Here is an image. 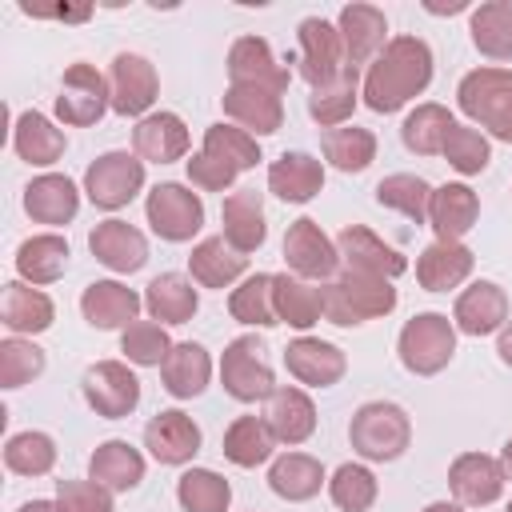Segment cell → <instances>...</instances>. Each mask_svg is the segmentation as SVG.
<instances>
[{
    "label": "cell",
    "instance_id": "cell-55",
    "mask_svg": "<svg viewBox=\"0 0 512 512\" xmlns=\"http://www.w3.org/2000/svg\"><path fill=\"white\" fill-rule=\"evenodd\" d=\"M236 168L232 164H224V160H216V156H208V152H196L192 160H188V180H192V188H200V192H228L232 184H236Z\"/></svg>",
    "mask_w": 512,
    "mask_h": 512
},
{
    "label": "cell",
    "instance_id": "cell-33",
    "mask_svg": "<svg viewBox=\"0 0 512 512\" xmlns=\"http://www.w3.org/2000/svg\"><path fill=\"white\" fill-rule=\"evenodd\" d=\"M160 380H164V392L176 396V400L200 396L208 388V380H212V356H208V348L196 344V340L172 344L168 360L160 364Z\"/></svg>",
    "mask_w": 512,
    "mask_h": 512
},
{
    "label": "cell",
    "instance_id": "cell-16",
    "mask_svg": "<svg viewBox=\"0 0 512 512\" xmlns=\"http://www.w3.org/2000/svg\"><path fill=\"white\" fill-rule=\"evenodd\" d=\"M284 368L292 380H300L308 388H332L348 372V356H344V348H336L320 336H296L284 348Z\"/></svg>",
    "mask_w": 512,
    "mask_h": 512
},
{
    "label": "cell",
    "instance_id": "cell-6",
    "mask_svg": "<svg viewBox=\"0 0 512 512\" xmlns=\"http://www.w3.org/2000/svg\"><path fill=\"white\" fill-rule=\"evenodd\" d=\"M108 108H112L108 76L84 60L68 64L60 76V92H56V120L68 128H92Z\"/></svg>",
    "mask_w": 512,
    "mask_h": 512
},
{
    "label": "cell",
    "instance_id": "cell-56",
    "mask_svg": "<svg viewBox=\"0 0 512 512\" xmlns=\"http://www.w3.org/2000/svg\"><path fill=\"white\" fill-rule=\"evenodd\" d=\"M496 356L512 368V320H508V324L500 328V336H496Z\"/></svg>",
    "mask_w": 512,
    "mask_h": 512
},
{
    "label": "cell",
    "instance_id": "cell-27",
    "mask_svg": "<svg viewBox=\"0 0 512 512\" xmlns=\"http://www.w3.org/2000/svg\"><path fill=\"white\" fill-rule=\"evenodd\" d=\"M52 320H56V308H52L48 292H40L36 284H24V280H8V284H4V296H0V324H4L12 336L48 332Z\"/></svg>",
    "mask_w": 512,
    "mask_h": 512
},
{
    "label": "cell",
    "instance_id": "cell-12",
    "mask_svg": "<svg viewBox=\"0 0 512 512\" xmlns=\"http://www.w3.org/2000/svg\"><path fill=\"white\" fill-rule=\"evenodd\" d=\"M284 264L300 280H332L340 268V252L312 216H300L284 232Z\"/></svg>",
    "mask_w": 512,
    "mask_h": 512
},
{
    "label": "cell",
    "instance_id": "cell-53",
    "mask_svg": "<svg viewBox=\"0 0 512 512\" xmlns=\"http://www.w3.org/2000/svg\"><path fill=\"white\" fill-rule=\"evenodd\" d=\"M44 372V348L24 336L0 340V388H20Z\"/></svg>",
    "mask_w": 512,
    "mask_h": 512
},
{
    "label": "cell",
    "instance_id": "cell-23",
    "mask_svg": "<svg viewBox=\"0 0 512 512\" xmlns=\"http://www.w3.org/2000/svg\"><path fill=\"white\" fill-rule=\"evenodd\" d=\"M144 308V296H136V288L120 284V280H92L80 292V312L92 328L112 332V328H128L136 320V312Z\"/></svg>",
    "mask_w": 512,
    "mask_h": 512
},
{
    "label": "cell",
    "instance_id": "cell-32",
    "mask_svg": "<svg viewBox=\"0 0 512 512\" xmlns=\"http://www.w3.org/2000/svg\"><path fill=\"white\" fill-rule=\"evenodd\" d=\"M24 212L36 220V224H68L76 212H80V188L60 176V172H44L36 180H28L24 188Z\"/></svg>",
    "mask_w": 512,
    "mask_h": 512
},
{
    "label": "cell",
    "instance_id": "cell-14",
    "mask_svg": "<svg viewBox=\"0 0 512 512\" xmlns=\"http://www.w3.org/2000/svg\"><path fill=\"white\" fill-rule=\"evenodd\" d=\"M336 252L348 272H364V276H380V280H396L408 272V260L364 224H344L336 236Z\"/></svg>",
    "mask_w": 512,
    "mask_h": 512
},
{
    "label": "cell",
    "instance_id": "cell-3",
    "mask_svg": "<svg viewBox=\"0 0 512 512\" xmlns=\"http://www.w3.org/2000/svg\"><path fill=\"white\" fill-rule=\"evenodd\" d=\"M456 104L488 136L512 144V68L484 64L464 72V80L456 84Z\"/></svg>",
    "mask_w": 512,
    "mask_h": 512
},
{
    "label": "cell",
    "instance_id": "cell-15",
    "mask_svg": "<svg viewBox=\"0 0 512 512\" xmlns=\"http://www.w3.org/2000/svg\"><path fill=\"white\" fill-rule=\"evenodd\" d=\"M220 104H224V116L252 136H272L284 124V92L264 84H228Z\"/></svg>",
    "mask_w": 512,
    "mask_h": 512
},
{
    "label": "cell",
    "instance_id": "cell-34",
    "mask_svg": "<svg viewBox=\"0 0 512 512\" xmlns=\"http://www.w3.org/2000/svg\"><path fill=\"white\" fill-rule=\"evenodd\" d=\"M248 268V256L236 252L224 236H204L192 252H188V272L196 284L204 288H232Z\"/></svg>",
    "mask_w": 512,
    "mask_h": 512
},
{
    "label": "cell",
    "instance_id": "cell-11",
    "mask_svg": "<svg viewBox=\"0 0 512 512\" xmlns=\"http://www.w3.org/2000/svg\"><path fill=\"white\" fill-rule=\"evenodd\" d=\"M80 388H84L88 408L96 416H104V420H124L140 404V380L124 360H96L84 372Z\"/></svg>",
    "mask_w": 512,
    "mask_h": 512
},
{
    "label": "cell",
    "instance_id": "cell-44",
    "mask_svg": "<svg viewBox=\"0 0 512 512\" xmlns=\"http://www.w3.org/2000/svg\"><path fill=\"white\" fill-rule=\"evenodd\" d=\"M376 204L400 212L412 224H428V204H432V184L416 172H392L376 184Z\"/></svg>",
    "mask_w": 512,
    "mask_h": 512
},
{
    "label": "cell",
    "instance_id": "cell-46",
    "mask_svg": "<svg viewBox=\"0 0 512 512\" xmlns=\"http://www.w3.org/2000/svg\"><path fill=\"white\" fill-rule=\"evenodd\" d=\"M228 312L232 320L240 324H252V328H276V300H272V272H256V276H244L240 288L228 292Z\"/></svg>",
    "mask_w": 512,
    "mask_h": 512
},
{
    "label": "cell",
    "instance_id": "cell-30",
    "mask_svg": "<svg viewBox=\"0 0 512 512\" xmlns=\"http://www.w3.org/2000/svg\"><path fill=\"white\" fill-rule=\"evenodd\" d=\"M220 220H224V240L236 248V252H256L268 236V224H264V200L256 188H236L224 196V208H220Z\"/></svg>",
    "mask_w": 512,
    "mask_h": 512
},
{
    "label": "cell",
    "instance_id": "cell-48",
    "mask_svg": "<svg viewBox=\"0 0 512 512\" xmlns=\"http://www.w3.org/2000/svg\"><path fill=\"white\" fill-rule=\"evenodd\" d=\"M4 468L16 476H48L56 468V440L48 432H16L4 444Z\"/></svg>",
    "mask_w": 512,
    "mask_h": 512
},
{
    "label": "cell",
    "instance_id": "cell-49",
    "mask_svg": "<svg viewBox=\"0 0 512 512\" xmlns=\"http://www.w3.org/2000/svg\"><path fill=\"white\" fill-rule=\"evenodd\" d=\"M200 152H208V156L232 164L236 172H248V168H256V164L264 160L256 136L244 132V128H236V124H224V120L204 128V148H200Z\"/></svg>",
    "mask_w": 512,
    "mask_h": 512
},
{
    "label": "cell",
    "instance_id": "cell-35",
    "mask_svg": "<svg viewBox=\"0 0 512 512\" xmlns=\"http://www.w3.org/2000/svg\"><path fill=\"white\" fill-rule=\"evenodd\" d=\"M324 484H328L324 464H320L316 456H308V452H284V456H276L272 468H268V488H272L280 500H288V504L312 500Z\"/></svg>",
    "mask_w": 512,
    "mask_h": 512
},
{
    "label": "cell",
    "instance_id": "cell-43",
    "mask_svg": "<svg viewBox=\"0 0 512 512\" xmlns=\"http://www.w3.org/2000/svg\"><path fill=\"white\" fill-rule=\"evenodd\" d=\"M452 112L444 108V104H416L408 116H404V124H400V140H404V148L408 152H416V156H440L444 152V140H448V132H452Z\"/></svg>",
    "mask_w": 512,
    "mask_h": 512
},
{
    "label": "cell",
    "instance_id": "cell-40",
    "mask_svg": "<svg viewBox=\"0 0 512 512\" xmlns=\"http://www.w3.org/2000/svg\"><path fill=\"white\" fill-rule=\"evenodd\" d=\"M272 448H276V436L264 416H236L224 428V444H220L224 460H232L236 468H256L272 460Z\"/></svg>",
    "mask_w": 512,
    "mask_h": 512
},
{
    "label": "cell",
    "instance_id": "cell-7",
    "mask_svg": "<svg viewBox=\"0 0 512 512\" xmlns=\"http://www.w3.org/2000/svg\"><path fill=\"white\" fill-rule=\"evenodd\" d=\"M220 384L232 400L240 404H256V400H268L276 392V380H272V368L264 360V344L248 332V336H236L228 340L224 356H220Z\"/></svg>",
    "mask_w": 512,
    "mask_h": 512
},
{
    "label": "cell",
    "instance_id": "cell-61",
    "mask_svg": "<svg viewBox=\"0 0 512 512\" xmlns=\"http://www.w3.org/2000/svg\"><path fill=\"white\" fill-rule=\"evenodd\" d=\"M504 512H512V504H508V508H504Z\"/></svg>",
    "mask_w": 512,
    "mask_h": 512
},
{
    "label": "cell",
    "instance_id": "cell-57",
    "mask_svg": "<svg viewBox=\"0 0 512 512\" xmlns=\"http://www.w3.org/2000/svg\"><path fill=\"white\" fill-rule=\"evenodd\" d=\"M20 512H60V504L56 500H28V504H20Z\"/></svg>",
    "mask_w": 512,
    "mask_h": 512
},
{
    "label": "cell",
    "instance_id": "cell-28",
    "mask_svg": "<svg viewBox=\"0 0 512 512\" xmlns=\"http://www.w3.org/2000/svg\"><path fill=\"white\" fill-rule=\"evenodd\" d=\"M264 420H268L276 444L296 448V444H304V440L316 432V404H312V396H308L304 388L284 384V388H276V392L268 396Z\"/></svg>",
    "mask_w": 512,
    "mask_h": 512
},
{
    "label": "cell",
    "instance_id": "cell-1",
    "mask_svg": "<svg viewBox=\"0 0 512 512\" xmlns=\"http://www.w3.org/2000/svg\"><path fill=\"white\" fill-rule=\"evenodd\" d=\"M432 64H436L432 48L420 36H392L364 72V84H360L364 104L380 116L404 108L432 84Z\"/></svg>",
    "mask_w": 512,
    "mask_h": 512
},
{
    "label": "cell",
    "instance_id": "cell-4",
    "mask_svg": "<svg viewBox=\"0 0 512 512\" xmlns=\"http://www.w3.org/2000/svg\"><path fill=\"white\" fill-rule=\"evenodd\" d=\"M348 440H352V452L360 460L388 464V460H400L408 452V444H412V420L392 400H368V404H360L352 412Z\"/></svg>",
    "mask_w": 512,
    "mask_h": 512
},
{
    "label": "cell",
    "instance_id": "cell-22",
    "mask_svg": "<svg viewBox=\"0 0 512 512\" xmlns=\"http://www.w3.org/2000/svg\"><path fill=\"white\" fill-rule=\"evenodd\" d=\"M228 76H232V84H264L276 92H288V84H292V72L276 60V52L264 36H240L228 48Z\"/></svg>",
    "mask_w": 512,
    "mask_h": 512
},
{
    "label": "cell",
    "instance_id": "cell-19",
    "mask_svg": "<svg viewBox=\"0 0 512 512\" xmlns=\"http://www.w3.org/2000/svg\"><path fill=\"white\" fill-rule=\"evenodd\" d=\"M88 248H92V256L104 268L124 272V276H132V272H140L148 264V240H144V232L136 224H128V220H116V216L112 220H100L88 232Z\"/></svg>",
    "mask_w": 512,
    "mask_h": 512
},
{
    "label": "cell",
    "instance_id": "cell-54",
    "mask_svg": "<svg viewBox=\"0 0 512 512\" xmlns=\"http://www.w3.org/2000/svg\"><path fill=\"white\" fill-rule=\"evenodd\" d=\"M56 504L60 512H116L112 492L96 480H56Z\"/></svg>",
    "mask_w": 512,
    "mask_h": 512
},
{
    "label": "cell",
    "instance_id": "cell-38",
    "mask_svg": "<svg viewBox=\"0 0 512 512\" xmlns=\"http://www.w3.org/2000/svg\"><path fill=\"white\" fill-rule=\"evenodd\" d=\"M88 480L104 484L108 492H132L144 480V456L128 440H104L88 460Z\"/></svg>",
    "mask_w": 512,
    "mask_h": 512
},
{
    "label": "cell",
    "instance_id": "cell-51",
    "mask_svg": "<svg viewBox=\"0 0 512 512\" xmlns=\"http://www.w3.org/2000/svg\"><path fill=\"white\" fill-rule=\"evenodd\" d=\"M376 492H380V484H376L372 468H364V464H340L328 480V496L340 512H368L376 504Z\"/></svg>",
    "mask_w": 512,
    "mask_h": 512
},
{
    "label": "cell",
    "instance_id": "cell-5",
    "mask_svg": "<svg viewBox=\"0 0 512 512\" xmlns=\"http://www.w3.org/2000/svg\"><path fill=\"white\" fill-rule=\"evenodd\" d=\"M396 352L412 376H436L456 356V324L444 312H416L400 328Z\"/></svg>",
    "mask_w": 512,
    "mask_h": 512
},
{
    "label": "cell",
    "instance_id": "cell-8",
    "mask_svg": "<svg viewBox=\"0 0 512 512\" xmlns=\"http://www.w3.org/2000/svg\"><path fill=\"white\" fill-rule=\"evenodd\" d=\"M140 188H144V160L136 152H120V148L104 152L84 172V196L104 212L132 204Z\"/></svg>",
    "mask_w": 512,
    "mask_h": 512
},
{
    "label": "cell",
    "instance_id": "cell-50",
    "mask_svg": "<svg viewBox=\"0 0 512 512\" xmlns=\"http://www.w3.org/2000/svg\"><path fill=\"white\" fill-rule=\"evenodd\" d=\"M120 352L136 368H160L168 360V352H172V340H168L164 324H156V320H132L120 332Z\"/></svg>",
    "mask_w": 512,
    "mask_h": 512
},
{
    "label": "cell",
    "instance_id": "cell-24",
    "mask_svg": "<svg viewBox=\"0 0 512 512\" xmlns=\"http://www.w3.org/2000/svg\"><path fill=\"white\" fill-rule=\"evenodd\" d=\"M472 264H476V256L464 240H432L416 256V280L424 292H448L472 276Z\"/></svg>",
    "mask_w": 512,
    "mask_h": 512
},
{
    "label": "cell",
    "instance_id": "cell-10",
    "mask_svg": "<svg viewBox=\"0 0 512 512\" xmlns=\"http://www.w3.org/2000/svg\"><path fill=\"white\" fill-rule=\"evenodd\" d=\"M348 64L344 56V40L336 32V24L320 20V16H308L300 20L296 28V72L308 80V88H320L328 80H336Z\"/></svg>",
    "mask_w": 512,
    "mask_h": 512
},
{
    "label": "cell",
    "instance_id": "cell-42",
    "mask_svg": "<svg viewBox=\"0 0 512 512\" xmlns=\"http://www.w3.org/2000/svg\"><path fill=\"white\" fill-rule=\"evenodd\" d=\"M360 68L352 64V68H344L336 80H328V84H320V88H312V96H308V116L328 132V128H340L348 116H352V108H356V96H360Z\"/></svg>",
    "mask_w": 512,
    "mask_h": 512
},
{
    "label": "cell",
    "instance_id": "cell-31",
    "mask_svg": "<svg viewBox=\"0 0 512 512\" xmlns=\"http://www.w3.org/2000/svg\"><path fill=\"white\" fill-rule=\"evenodd\" d=\"M272 300H276V320L296 332H308L312 324L324 320V288L292 272H272Z\"/></svg>",
    "mask_w": 512,
    "mask_h": 512
},
{
    "label": "cell",
    "instance_id": "cell-52",
    "mask_svg": "<svg viewBox=\"0 0 512 512\" xmlns=\"http://www.w3.org/2000/svg\"><path fill=\"white\" fill-rule=\"evenodd\" d=\"M440 156H444L460 176H480V172L488 168V160H492V148H488L484 132L468 128V124H452V132H448Z\"/></svg>",
    "mask_w": 512,
    "mask_h": 512
},
{
    "label": "cell",
    "instance_id": "cell-2",
    "mask_svg": "<svg viewBox=\"0 0 512 512\" xmlns=\"http://www.w3.org/2000/svg\"><path fill=\"white\" fill-rule=\"evenodd\" d=\"M396 308L392 280L364 276V272H336L324 284V320L336 328H360L368 320H380Z\"/></svg>",
    "mask_w": 512,
    "mask_h": 512
},
{
    "label": "cell",
    "instance_id": "cell-25",
    "mask_svg": "<svg viewBox=\"0 0 512 512\" xmlns=\"http://www.w3.org/2000/svg\"><path fill=\"white\" fill-rule=\"evenodd\" d=\"M132 152L144 164H172L188 152V128L176 112H148L132 128Z\"/></svg>",
    "mask_w": 512,
    "mask_h": 512
},
{
    "label": "cell",
    "instance_id": "cell-26",
    "mask_svg": "<svg viewBox=\"0 0 512 512\" xmlns=\"http://www.w3.org/2000/svg\"><path fill=\"white\" fill-rule=\"evenodd\" d=\"M324 188V164L312 152H280L268 164V192L284 204H308Z\"/></svg>",
    "mask_w": 512,
    "mask_h": 512
},
{
    "label": "cell",
    "instance_id": "cell-36",
    "mask_svg": "<svg viewBox=\"0 0 512 512\" xmlns=\"http://www.w3.org/2000/svg\"><path fill=\"white\" fill-rule=\"evenodd\" d=\"M12 148H16L20 160H28L36 168H48V164H56L64 156L68 136L44 112H20L16 124H12Z\"/></svg>",
    "mask_w": 512,
    "mask_h": 512
},
{
    "label": "cell",
    "instance_id": "cell-60",
    "mask_svg": "<svg viewBox=\"0 0 512 512\" xmlns=\"http://www.w3.org/2000/svg\"><path fill=\"white\" fill-rule=\"evenodd\" d=\"M424 8H428V12H464L468 4H464V0H452V4H424Z\"/></svg>",
    "mask_w": 512,
    "mask_h": 512
},
{
    "label": "cell",
    "instance_id": "cell-58",
    "mask_svg": "<svg viewBox=\"0 0 512 512\" xmlns=\"http://www.w3.org/2000/svg\"><path fill=\"white\" fill-rule=\"evenodd\" d=\"M420 512H464V504H456V500H432V504L420 508Z\"/></svg>",
    "mask_w": 512,
    "mask_h": 512
},
{
    "label": "cell",
    "instance_id": "cell-39",
    "mask_svg": "<svg viewBox=\"0 0 512 512\" xmlns=\"http://www.w3.org/2000/svg\"><path fill=\"white\" fill-rule=\"evenodd\" d=\"M68 240L56 236V232H40V236H28L20 248H16V272L24 284H52L64 276L68 268Z\"/></svg>",
    "mask_w": 512,
    "mask_h": 512
},
{
    "label": "cell",
    "instance_id": "cell-45",
    "mask_svg": "<svg viewBox=\"0 0 512 512\" xmlns=\"http://www.w3.org/2000/svg\"><path fill=\"white\" fill-rule=\"evenodd\" d=\"M320 152L332 168L340 172H364L372 160H376V136L368 128H356V124H340V128H328L320 136Z\"/></svg>",
    "mask_w": 512,
    "mask_h": 512
},
{
    "label": "cell",
    "instance_id": "cell-18",
    "mask_svg": "<svg viewBox=\"0 0 512 512\" xmlns=\"http://www.w3.org/2000/svg\"><path fill=\"white\" fill-rule=\"evenodd\" d=\"M504 468L496 456H484V452H464L452 460L448 468V488L456 496V504L464 508H488L500 500L504 492Z\"/></svg>",
    "mask_w": 512,
    "mask_h": 512
},
{
    "label": "cell",
    "instance_id": "cell-13",
    "mask_svg": "<svg viewBox=\"0 0 512 512\" xmlns=\"http://www.w3.org/2000/svg\"><path fill=\"white\" fill-rule=\"evenodd\" d=\"M108 88H112V112L116 116H148V108L160 96V76L148 56L140 52H116L108 68Z\"/></svg>",
    "mask_w": 512,
    "mask_h": 512
},
{
    "label": "cell",
    "instance_id": "cell-29",
    "mask_svg": "<svg viewBox=\"0 0 512 512\" xmlns=\"http://www.w3.org/2000/svg\"><path fill=\"white\" fill-rule=\"evenodd\" d=\"M476 216H480V196L468 184H440V188H432L428 224H432L436 240H464L476 228Z\"/></svg>",
    "mask_w": 512,
    "mask_h": 512
},
{
    "label": "cell",
    "instance_id": "cell-20",
    "mask_svg": "<svg viewBox=\"0 0 512 512\" xmlns=\"http://www.w3.org/2000/svg\"><path fill=\"white\" fill-rule=\"evenodd\" d=\"M336 32L344 40L348 64H372L388 44V16L376 4H344L336 16Z\"/></svg>",
    "mask_w": 512,
    "mask_h": 512
},
{
    "label": "cell",
    "instance_id": "cell-9",
    "mask_svg": "<svg viewBox=\"0 0 512 512\" xmlns=\"http://www.w3.org/2000/svg\"><path fill=\"white\" fill-rule=\"evenodd\" d=\"M144 216H148V224H152V232L160 240L184 244V240H192L204 228V200L192 188H184L176 180H164V184H156L148 192Z\"/></svg>",
    "mask_w": 512,
    "mask_h": 512
},
{
    "label": "cell",
    "instance_id": "cell-37",
    "mask_svg": "<svg viewBox=\"0 0 512 512\" xmlns=\"http://www.w3.org/2000/svg\"><path fill=\"white\" fill-rule=\"evenodd\" d=\"M144 308L156 324H188L200 308V292L192 288L188 276L180 272H160L148 288H144Z\"/></svg>",
    "mask_w": 512,
    "mask_h": 512
},
{
    "label": "cell",
    "instance_id": "cell-21",
    "mask_svg": "<svg viewBox=\"0 0 512 512\" xmlns=\"http://www.w3.org/2000/svg\"><path fill=\"white\" fill-rule=\"evenodd\" d=\"M452 324L456 332L464 336H492L508 324V296L500 284L492 280H476L468 284L460 296H456V308H452Z\"/></svg>",
    "mask_w": 512,
    "mask_h": 512
},
{
    "label": "cell",
    "instance_id": "cell-47",
    "mask_svg": "<svg viewBox=\"0 0 512 512\" xmlns=\"http://www.w3.org/2000/svg\"><path fill=\"white\" fill-rule=\"evenodd\" d=\"M176 500L184 512H228L232 484L212 468H188L176 480Z\"/></svg>",
    "mask_w": 512,
    "mask_h": 512
},
{
    "label": "cell",
    "instance_id": "cell-59",
    "mask_svg": "<svg viewBox=\"0 0 512 512\" xmlns=\"http://www.w3.org/2000/svg\"><path fill=\"white\" fill-rule=\"evenodd\" d=\"M500 468H504V480H512V436H508L504 448H500Z\"/></svg>",
    "mask_w": 512,
    "mask_h": 512
},
{
    "label": "cell",
    "instance_id": "cell-41",
    "mask_svg": "<svg viewBox=\"0 0 512 512\" xmlns=\"http://www.w3.org/2000/svg\"><path fill=\"white\" fill-rule=\"evenodd\" d=\"M468 32L480 56L488 60H512V0H488L472 8Z\"/></svg>",
    "mask_w": 512,
    "mask_h": 512
},
{
    "label": "cell",
    "instance_id": "cell-17",
    "mask_svg": "<svg viewBox=\"0 0 512 512\" xmlns=\"http://www.w3.org/2000/svg\"><path fill=\"white\" fill-rule=\"evenodd\" d=\"M200 440H204L200 436V424L188 412H180V408L156 412L144 424V448H148V456L160 460V464H172V468L188 464L200 452Z\"/></svg>",
    "mask_w": 512,
    "mask_h": 512
}]
</instances>
